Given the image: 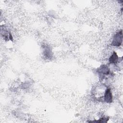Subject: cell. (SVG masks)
<instances>
[{
  "mask_svg": "<svg viewBox=\"0 0 123 123\" xmlns=\"http://www.w3.org/2000/svg\"><path fill=\"white\" fill-rule=\"evenodd\" d=\"M122 39L123 34L122 31L121 30L114 35L111 44L113 46L119 47L121 45V44L122 43Z\"/></svg>",
  "mask_w": 123,
  "mask_h": 123,
  "instance_id": "1",
  "label": "cell"
},
{
  "mask_svg": "<svg viewBox=\"0 0 123 123\" xmlns=\"http://www.w3.org/2000/svg\"><path fill=\"white\" fill-rule=\"evenodd\" d=\"M98 72L100 77H102L103 78H104L106 75L109 74L110 71L107 65H102L98 70Z\"/></svg>",
  "mask_w": 123,
  "mask_h": 123,
  "instance_id": "2",
  "label": "cell"
},
{
  "mask_svg": "<svg viewBox=\"0 0 123 123\" xmlns=\"http://www.w3.org/2000/svg\"><path fill=\"white\" fill-rule=\"evenodd\" d=\"M104 100L107 103H111L112 101V95L110 88H107L104 94Z\"/></svg>",
  "mask_w": 123,
  "mask_h": 123,
  "instance_id": "3",
  "label": "cell"
},
{
  "mask_svg": "<svg viewBox=\"0 0 123 123\" xmlns=\"http://www.w3.org/2000/svg\"><path fill=\"white\" fill-rule=\"evenodd\" d=\"M109 62L111 64H116L118 61V57L115 52H113L109 58Z\"/></svg>",
  "mask_w": 123,
  "mask_h": 123,
  "instance_id": "4",
  "label": "cell"
}]
</instances>
